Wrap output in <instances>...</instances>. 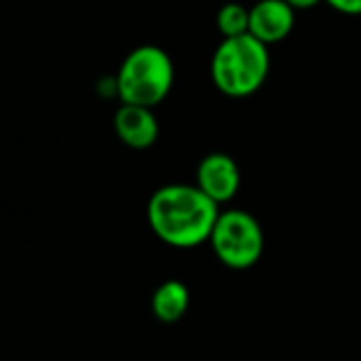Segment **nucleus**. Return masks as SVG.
Masks as SVG:
<instances>
[{
  "instance_id": "obj_6",
  "label": "nucleus",
  "mask_w": 361,
  "mask_h": 361,
  "mask_svg": "<svg viewBox=\"0 0 361 361\" xmlns=\"http://www.w3.org/2000/svg\"><path fill=\"white\" fill-rule=\"evenodd\" d=\"M294 23V8L286 0H258L250 8V34L267 47L288 38Z\"/></svg>"
},
{
  "instance_id": "obj_1",
  "label": "nucleus",
  "mask_w": 361,
  "mask_h": 361,
  "mask_svg": "<svg viewBox=\"0 0 361 361\" xmlns=\"http://www.w3.org/2000/svg\"><path fill=\"white\" fill-rule=\"evenodd\" d=\"M146 216L152 233L163 243L192 250L209 241L220 209L197 184H167L152 192Z\"/></svg>"
},
{
  "instance_id": "obj_9",
  "label": "nucleus",
  "mask_w": 361,
  "mask_h": 361,
  "mask_svg": "<svg viewBox=\"0 0 361 361\" xmlns=\"http://www.w3.org/2000/svg\"><path fill=\"white\" fill-rule=\"evenodd\" d=\"M216 25L224 38H235L250 34V8L237 2H228L218 11Z\"/></svg>"
},
{
  "instance_id": "obj_7",
  "label": "nucleus",
  "mask_w": 361,
  "mask_h": 361,
  "mask_svg": "<svg viewBox=\"0 0 361 361\" xmlns=\"http://www.w3.org/2000/svg\"><path fill=\"white\" fill-rule=\"evenodd\" d=\"M114 131L125 146L133 150H146L154 146L159 137V121L152 108L121 104L114 114Z\"/></svg>"
},
{
  "instance_id": "obj_4",
  "label": "nucleus",
  "mask_w": 361,
  "mask_h": 361,
  "mask_svg": "<svg viewBox=\"0 0 361 361\" xmlns=\"http://www.w3.org/2000/svg\"><path fill=\"white\" fill-rule=\"evenodd\" d=\"M216 258L235 271L252 269L264 252V233L260 222L245 209L220 212L209 237Z\"/></svg>"
},
{
  "instance_id": "obj_2",
  "label": "nucleus",
  "mask_w": 361,
  "mask_h": 361,
  "mask_svg": "<svg viewBox=\"0 0 361 361\" xmlns=\"http://www.w3.org/2000/svg\"><path fill=\"white\" fill-rule=\"evenodd\" d=\"M212 82L228 97H247L269 78V47L252 34L224 38L212 57Z\"/></svg>"
},
{
  "instance_id": "obj_10",
  "label": "nucleus",
  "mask_w": 361,
  "mask_h": 361,
  "mask_svg": "<svg viewBox=\"0 0 361 361\" xmlns=\"http://www.w3.org/2000/svg\"><path fill=\"white\" fill-rule=\"evenodd\" d=\"M326 2L343 15H361V0H326Z\"/></svg>"
},
{
  "instance_id": "obj_8",
  "label": "nucleus",
  "mask_w": 361,
  "mask_h": 361,
  "mask_svg": "<svg viewBox=\"0 0 361 361\" xmlns=\"http://www.w3.org/2000/svg\"><path fill=\"white\" fill-rule=\"evenodd\" d=\"M190 307V290L180 279L163 281L152 294V313L161 324H178Z\"/></svg>"
},
{
  "instance_id": "obj_3",
  "label": "nucleus",
  "mask_w": 361,
  "mask_h": 361,
  "mask_svg": "<svg viewBox=\"0 0 361 361\" xmlns=\"http://www.w3.org/2000/svg\"><path fill=\"white\" fill-rule=\"evenodd\" d=\"M173 78L176 70L169 53L154 44H142L123 59L114 89L121 104L154 108L169 95Z\"/></svg>"
},
{
  "instance_id": "obj_11",
  "label": "nucleus",
  "mask_w": 361,
  "mask_h": 361,
  "mask_svg": "<svg viewBox=\"0 0 361 361\" xmlns=\"http://www.w3.org/2000/svg\"><path fill=\"white\" fill-rule=\"evenodd\" d=\"M286 2L296 11V8H313V6H317L322 0H286Z\"/></svg>"
},
{
  "instance_id": "obj_5",
  "label": "nucleus",
  "mask_w": 361,
  "mask_h": 361,
  "mask_svg": "<svg viewBox=\"0 0 361 361\" xmlns=\"http://www.w3.org/2000/svg\"><path fill=\"white\" fill-rule=\"evenodd\" d=\"M197 186L218 205L233 201L241 186L237 161L224 152L207 154L197 167Z\"/></svg>"
}]
</instances>
